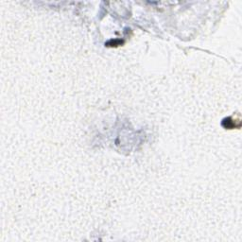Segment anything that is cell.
I'll use <instances>...</instances> for the list:
<instances>
[{"mask_svg": "<svg viewBox=\"0 0 242 242\" xmlns=\"http://www.w3.org/2000/svg\"><path fill=\"white\" fill-rule=\"evenodd\" d=\"M222 126H223L225 129H228V130H231V129H234L235 126H234V123L232 121V118L231 117H228V118H224L223 121H222Z\"/></svg>", "mask_w": 242, "mask_h": 242, "instance_id": "obj_1", "label": "cell"}]
</instances>
